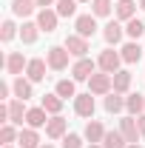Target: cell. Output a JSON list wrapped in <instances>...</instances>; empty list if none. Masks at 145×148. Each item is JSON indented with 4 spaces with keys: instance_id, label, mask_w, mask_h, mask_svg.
Segmentation results:
<instances>
[{
    "instance_id": "cell-32",
    "label": "cell",
    "mask_w": 145,
    "mask_h": 148,
    "mask_svg": "<svg viewBox=\"0 0 145 148\" xmlns=\"http://www.w3.org/2000/svg\"><path fill=\"white\" fill-rule=\"evenodd\" d=\"M111 0H91V14L94 17H108L111 14Z\"/></svg>"
},
{
    "instance_id": "cell-8",
    "label": "cell",
    "mask_w": 145,
    "mask_h": 148,
    "mask_svg": "<svg viewBox=\"0 0 145 148\" xmlns=\"http://www.w3.org/2000/svg\"><path fill=\"white\" fill-rule=\"evenodd\" d=\"M68 51H71V57H88V51H91V46H88V40L85 37H80V34H68L66 37V43H63Z\"/></svg>"
},
{
    "instance_id": "cell-23",
    "label": "cell",
    "mask_w": 145,
    "mask_h": 148,
    "mask_svg": "<svg viewBox=\"0 0 145 148\" xmlns=\"http://www.w3.org/2000/svg\"><path fill=\"white\" fill-rule=\"evenodd\" d=\"M120 54H122V63H140V57H142V46H140L137 40H131V43H125V46L120 49Z\"/></svg>"
},
{
    "instance_id": "cell-21",
    "label": "cell",
    "mask_w": 145,
    "mask_h": 148,
    "mask_svg": "<svg viewBox=\"0 0 145 148\" xmlns=\"http://www.w3.org/2000/svg\"><path fill=\"white\" fill-rule=\"evenodd\" d=\"M125 111L131 114V117L145 114V97L140 91H137V94H125Z\"/></svg>"
},
{
    "instance_id": "cell-31",
    "label": "cell",
    "mask_w": 145,
    "mask_h": 148,
    "mask_svg": "<svg viewBox=\"0 0 145 148\" xmlns=\"http://www.w3.org/2000/svg\"><path fill=\"white\" fill-rule=\"evenodd\" d=\"M14 37H20V29L14 26V20H3V26H0V40H3V43H12Z\"/></svg>"
},
{
    "instance_id": "cell-39",
    "label": "cell",
    "mask_w": 145,
    "mask_h": 148,
    "mask_svg": "<svg viewBox=\"0 0 145 148\" xmlns=\"http://www.w3.org/2000/svg\"><path fill=\"white\" fill-rule=\"evenodd\" d=\"M40 148H54V145H51V143H43V145H40Z\"/></svg>"
},
{
    "instance_id": "cell-7",
    "label": "cell",
    "mask_w": 145,
    "mask_h": 148,
    "mask_svg": "<svg viewBox=\"0 0 145 148\" xmlns=\"http://www.w3.org/2000/svg\"><path fill=\"white\" fill-rule=\"evenodd\" d=\"M74 29H77L74 34H80V37H85V40H88V37L97 34V29H100V26H97V17H94V14H80V17L74 20Z\"/></svg>"
},
{
    "instance_id": "cell-13",
    "label": "cell",
    "mask_w": 145,
    "mask_h": 148,
    "mask_svg": "<svg viewBox=\"0 0 145 148\" xmlns=\"http://www.w3.org/2000/svg\"><path fill=\"white\" fill-rule=\"evenodd\" d=\"M26 125L29 128H46L49 125V111L43 108V106H34V108H29V114H26Z\"/></svg>"
},
{
    "instance_id": "cell-36",
    "label": "cell",
    "mask_w": 145,
    "mask_h": 148,
    "mask_svg": "<svg viewBox=\"0 0 145 148\" xmlns=\"http://www.w3.org/2000/svg\"><path fill=\"white\" fill-rule=\"evenodd\" d=\"M137 125H140V134L145 137V114H140V117H137Z\"/></svg>"
},
{
    "instance_id": "cell-41",
    "label": "cell",
    "mask_w": 145,
    "mask_h": 148,
    "mask_svg": "<svg viewBox=\"0 0 145 148\" xmlns=\"http://www.w3.org/2000/svg\"><path fill=\"white\" fill-rule=\"evenodd\" d=\"M128 148H142V145H140V143H134V145H128Z\"/></svg>"
},
{
    "instance_id": "cell-16",
    "label": "cell",
    "mask_w": 145,
    "mask_h": 148,
    "mask_svg": "<svg viewBox=\"0 0 145 148\" xmlns=\"http://www.w3.org/2000/svg\"><path fill=\"white\" fill-rule=\"evenodd\" d=\"M12 91L17 100H29V97H34V83L29 80V77H14V83H12Z\"/></svg>"
},
{
    "instance_id": "cell-26",
    "label": "cell",
    "mask_w": 145,
    "mask_h": 148,
    "mask_svg": "<svg viewBox=\"0 0 145 148\" xmlns=\"http://www.w3.org/2000/svg\"><path fill=\"white\" fill-rule=\"evenodd\" d=\"M114 91L117 94H128L131 91V71L120 69V71L114 74Z\"/></svg>"
},
{
    "instance_id": "cell-9",
    "label": "cell",
    "mask_w": 145,
    "mask_h": 148,
    "mask_svg": "<svg viewBox=\"0 0 145 148\" xmlns=\"http://www.w3.org/2000/svg\"><path fill=\"white\" fill-rule=\"evenodd\" d=\"M57 23H60V14H57L54 9H40V12H37V26H40V32L51 34L57 29Z\"/></svg>"
},
{
    "instance_id": "cell-15",
    "label": "cell",
    "mask_w": 145,
    "mask_h": 148,
    "mask_svg": "<svg viewBox=\"0 0 145 148\" xmlns=\"http://www.w3.org/2000/svg\"><path fill=\"white\" fill-rule=\"evenodd\" d=\"M122 34H125V29H122L120 20H111V23L103 26V40H105L108 46H117V43L122 40Z\"/></svg>"
},
{
    "instance_id": "cell-30",
    "label": "cell",
    "mask_w": 145,
    "mask_h": 148,
    "mask_svg": "<svg viewBox=\"0 0 145 148\" xmlns=\"http://www.w3.org/2000/svg\"><path fill=\"white\" fill-rule=\"evenodd\" d=\"M54 12L60 17H74V14H77V0H57Z\"/></svg>"
},
{
    "instance_id": "cell-10",
    "label": "cell",
    "mask_w": 145,
    "mask_h": 148,
    "mask_svg": "<svg viewBox=\"0 0 145 148\" xmlns=\"http://www.w3.org/2000/svg\"><path fill=\"white\" fill-rule=\"evenodd\" d=\"M120 131H122V137L128 140V145L140 143V137H142V134H140V125H137V117H131V114L120 120Z\"/></svg>"
},
{
    "instance_id": "cell-2",
    "label": "cell",
    "mask_w": 145,
    "mask_h": 148,
    "mask_svg": "<svg viewBox=\"0 0 145 148\" xmlns=\"http://www.w3.org/2000/svg\"><path fill=\"white\" fill-rule=\"evenodd\" d=\"M68 60H71V51L66 46H51L46 51V63H49L51 71H66L68 69Z\"/></svg>"
},
{
    "instance_id": "cell-25",
    "label": "cell",
    "mask_w": 145,
    "mask_h": 148,
    "mask_svg": "<svg viewBox=\"0 0 145 148\" xmlns=\"http://www.w3.org/2000/svg\"><path fill=\"white\" fill-rule=\"evenodd\" d=\"M63 103H66V100H63V97H57V94H43V100H40V106L49 111L51 117L63 111Z\"/></svg>"
},
{
    "instance_id": "cell-18",
    "label": "cell",
    "mask_w": 145,
    "mask_h": 148,
    "mask_svg": "<svg viewBox=\"0 0 145 148\" xmlns=\"http://www.w3.org/2000/svg\"><path fill=\"white\" fill-rule=\"evenodd\" d=\"M34 12H40V6H37V0H12V14L14 17H31Z\"/></svg>"
},
{
    "instance_id": "cell-17",
    "label": "cell",
    "mask_w": 145,
    "mask_h": 148,
    "mask_svg": "<svg viewBox=\"0 0 145 148\" xmlns=\"http://www.w3.org/2000/svg\"><path fill=\"white\" fill-rule=\"evenodd\" d=\"M105 134H108V128H105L100 120H88V123H85V131H83V137H85L88 143H103Z\"/></svg>"
},
{
    "instance_id": "cell-33",
    "label": "cell",
    "mask_w": 145,
    "mask_h": 148,
    "mask_svg": "<svg viewBox=\"0 0 145 148\" xmlns=\"http://www.w3.org/2000/svg\"><path fill=\"white\" fill-rule=\"evenodd\" d=\"M142 32H145V23H142V20L134 17V20H128V23H125V34L131 37V40H140Z\"/></svg>"
},
{
    "instance_id": "cell-43",
    "label": "cell",
    "mask_w": 145,
    "mask_h": 148,
    "mask_svg": "<svg viewBox=\"0 0 145 148\" xmlns=\"http://www.w3.org/2000/svg\"><path fill=\"white\" fill-rule=\"evenodd\" d=\"M3 148H14V145H3Z\"/></svg>"
},
{
    "instance_id": "cell-14",
    "label": "cell",
    "mask_w": 145,
    "mask_h": 148,
    "mask_svg": "<svg viewBox=\"0 0 145 148\" xmlns=\"http://www.w3.org/2000/svg\"><path fill=\"white\" fill-rule=\"evenodd\" d=\"M26 114H29V108H26V100L12 97V100H9V123L23 125V123H26Z\"/></svg>"
},
{
    "instance_id": "cell-4",
    "label": "cell",
    "mask_w": 145,
    "mask_h": 148,
    "mask_svg": "<svg viewBox=\"0 0 145 148\" xmlns=\"http://www.w3.org/2000/svg\"><path fill=\"white\" fill-rule=\"evenodd\" d=\"M97 71V60H91V57H80V60H74L71 66V80L77 83H83V80H91V74Z\"/></svg>"
},
{
    "instance_id": "cell-27",
    "label": "cell",
    "mask_w": 145,
    "mask_h": 148,
    "mask_svg": "<svg viewBox=\"0 0 145 148\" xmlns=\"http://www.w3.org/2000/svg\"><path fill=\"white\" fill-rule=\"evenodd\" d=\"M54 94L57 97H63V100H68V97H77V80H60L54 86Z\"/></svg>"
},
{
    "instance_id": "cell-38",
    "label": "cell",
    "mask_w": 145,
    "mask_h": 148,
    "mask_svg": "<svg viewBox=\"0 0 145 148\" xmlns=\"http://www.w3.org/2000/svg\"><path fill=\"white\" fill-rule=\"evenodd\" d=\"M88 148H103V143H91V145Z\"/></svg>"
},
{
    "instance_id": "cell-28",
    "label": "cell",
    "mask_w": 145,
    "mask_h": 148,
    "mask_svg": "<svg viewBox=\"0 0 145 148\" xmlns=\"http://www.w3.org/2000/svg\"><path fill=\"white\" fill-rule=\"evenodd\" d=\"M17 137H20V131H17L14 123H3V125H0V143H3V145L17 143Z\"/></svg>"
},
{
    "instance_id": "cell-5",
    "label": "cell",
    "mask_w": 145,
    "mask_h": 148,
    "mask_svg": "<svg viewBox=\"0 0 145 148\" xmlns=\"http://www.w3.org/2000/svg\"><path fill=\"white\" fill-rule=\"evenodd\" d=\"M94 108H97V103H94V94H91V91L77 94V97H74V111H77V117L94 120Z\"/></svg>"
},
{
    "instance_id": "cell-29",
    "label": "cell",
    "mask_w": 145,
    "mask_h": 148,
    "mask_svg": "<svg viewBox=\"0 0 145 148\" xmlns=\"http://www.w3.org/2000/svg\"><path fill=\"white\" fill-rule=\"evenodd\" d=\"M103 148H128V140L122 137V131H108L105 140H103Z\"/></svg>"
},
{
    "instance_id": "cell-19",
    "label": "cell",
    "mask_w": 145,
    "mask_h": 148,
    "mask_svg": "<svg viewBox=\"0 0 145 148\" xmlns=\"http://www.w3.org/2000/svg\"><path fill=\"white\" fill-rule=\"evenodd\" d=\"M114 14L120 23H128V20H134L137 14V3L134 0H117V6H114Z\"/></svg>"
},
{
    "instance_id": "cell-20",
    "label": "cell",
    "mask_w": 145,
    "mask_h": 148,
    "mask_svg": "<svg viewBox=\"0 0 145 148\" xmlns=\"http://www.w3.org/2000/svg\"><path fill=\"white\" fill-rule=\"evenodd\" d=\"M37 37H40L37 20H23V26H20V40H23L26 46H31V43H37Z\"/></svg>"
},
{
    "instance_id": "cell-11",
    "label": "cell",
    "mask_w": 145,
    "mask_h": 148,
    "mask_svg": "<svg viewBox=\"0 0 145 148\" xmlns=\"http://www.w3.org/2000/svg\"><path fill=\"white\" fill-rule=\"evenodd\" d=\"M46 69H49V63H46L43 57H31L29 66H26V77H29L31 83H43V80H46Z\"/></svg>"
},
{
    "instance_id": "cell-3",
    "label": "cell",
    "mask_w": 145,
    "mask_h": 148,
    "mask_svg": "<svg viewBox=\"0 0 145 148\" xmlns=\"http://www.w3.org/2000/svg\"><path fill=\"white\" fill-rule=\"evenodd\" d=\"M120 63H122V54L114 51V49H105V51H100V57H97V69L105 71V74H117L120 71Z\"/></svg>"
},
{
    "instance_id": "cell-37",
    "label": "cell",
    "mask_w": 145,
    "mask_h": 148,
    "mask_svg": "<svg viewBox=\"0 0 145 148\" xmlns=\"http://www.w3.org/2000/svg\"><path fill=\"white\" fill-rule=\"evenodd\" d=\"M51 3H54V0H37V6H40V9H51Z\"/></svg>"
},
{
    "instance_id": "cell-24",
    "label": "cell",
    "mask_w": 145,
    "mask_h": 148,
    "mask_svg": "<svg viewBox=\"0 0 145 148\" xmlns=\"http://www.w3.org/2000/svg\"><path fill=\"white\" fill-rule=\"evenodd\" d=\"M105 111H108V114H120V111H125V94H117V91L105 94Z\"/></svg>"
},
{
    "instance_id": "cell-35",
    "label": "cell",
    "mask_w": 145,
    "mask_h": 148,
    "mask_svg": "<svg viewBox=\"0 0 145 148\" xmlns=\"http://www.w3.org/2000/svg\"><path fill=\"white\" fill-rule=\"evenodd\" d=\"M9 94H14V91H12V86H9V83H0V97H3V100H6V103H9V100H12V97H9Z\"/></svg>"
},
{
    "instance_id": "cell-6",
    "label": "cell",
    "mask_w": 145,
    "mask_h": 148,
    "mask_svg": "<svg viewBox=\"0 0 145 148\" xmlns=\"http://www.w3.org/2000/svg\"><path fill=\"white\" fill-rule=\"evenodd\" d=\"M68 134V120L63 117V114H54L51 120H49V125H46V137L49 140H63Z\"/></svg>"
},
{
    "instance_id": "cell-34",
    "label": "cell",
    "mask_w": 145,
    "mask_h": 148,
    "mask_svg": "<svg viewBox=\"0 0 145 148\" xmlns=\"http://www.w3.org/2000/svg\"><path fill=\"white\" fill-rule=\"evenodd\" d=\"M63 148H83V137H80V134H71V131H68V134L63 137Z\"/></svg>"
},
{
    "instance_id": "cell-42",
    "label": "cell",
    "mask_w": 145,
    "mask_h": 148,
    "mask_svg": "<svg viewBox=\"0 0 145 148\" xmlns=\"http://www.w3.org/2000/svg\"><path fill=\"white\" fill-rule=\"evenodd\" d=\"M77 3H91V0H77Z\"/></svg>"
},
{
    "instance_id": "cell-40",
    "label": "cell",
    "mask_w": 145,
    "mask_h": 148,
    "mask_svg": "<svg viewBox=\"0 0 145 148\" xmlns=\"http://www.w3.org/2000/svg\"><path fill=\"white\" fill-rule=\"evenodd\" d=\"M140 9H142V12H145V0H140Z\"/></svg>"
},
{
    "instance_id": "cell-12",
    "label": "cell",
    "mask_w": 145,
    "mask_h": 148,
    "mask_svg": "<svg viewBox=\"0 0 145 148\" xmlns=\"http://www.w3.org/2000/svg\"><path fill=\"white\" fill-rule=\"evenodd\" d=\"M26 66H29V60L23 57V51H9L6 54V71L12 74V77H20V74L26 71Z\"/></svg>"
},
{
    "instance_id": "cell-1",
    "label": "cell",
    "mask_w": 145,
    "mask_h": 148,
    "mask_svg": "<svg viewBox=\"0 0 145 148\" xmlns=\"http://www.w3.org/2000/svg\"><path fill=\"white\" fill-rule=\"evenodd\" d=\"M88 91L94 97H105V94L114 91V74H105V71H94L88 80Z\"/></svg>"
},
{
    "instance_id": "cell-22",
    "label": "cell",
    "mask_w": 145,
    "mask_h": 148,
    "mask_svg": "<svg viewBox=\"0 0 145 148\" xmlns=\"http://www.w3.org/2000/svg\"><path fill=\"white\" fill-rule=\"evenodd\" d=\"M20 148H40L43 143H40V134H37V128H20V137H17Z\"/></svg>"
}]
</instances>
